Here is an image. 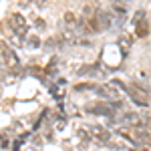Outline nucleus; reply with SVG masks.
<instances>
[{
	"label": "nucleus",
	"mask_w": 151,
	"mask_h": 151,
	"mask_svg": "<svg viewBox=\"0 0 151 151\" xmlns=\"http://www.w3.org/2000/svg\"><path fill=\"white\" fill-rule=\"evenodd\" d=\"M129 45H131V42H129L127 36H121V38H119V48H121L123 55H127V52H129Z\"/></svg>",
	"instance_id": "nucleus-9"
},
{
	"label": "nucleus",
	"mask_w": 151,
	"mask_h": 151,
	"mask_svg": "<svg viewBox=\"0 0 151 151\" xmlns=\"http://www.w3.org/2000/svg\"><path fill=\"white\" fill-rule=\"evenodd\" d=\"M65 22L69 24L70 28L75 26V14H73V12H67V14H65Z\"/></svg>",
	"instance_id": "nucleus-12"
},
{
	"label": "nucleus",
	"mask_w": 151,
	"mask_h": 151,
	"mask_svg": "<svg viewBox=\"0 0 151 151\" xmlns=\"http://www.w3.org/2000/svg\"><path fill=\"white\" fill-rule=\"evenodd\" d=\"M79 137L83 139V143H89V131H85V129H79Z\"/></svg>",
	"instance_id": "nucleus-14"
},
{
	"label": "nucleus",
	"mask_w": 151,
	"mask_h": 151,
	"mask_svg": "<svg viewBox=\"0 0 151 151\" xmlns=\"http://www.w3.org/2000/svg\"><path fill=\"white\" fill-rule=\"evenodd\" d=\"M75 89H77V91H87V89H97V87L91 85V83H83V85H77Z\"/></svg>",
	"instance_id": "nucleus-13"
},
{
	"label": "nucleus",
	"mask_w": 151,
	"mask_h": 151,
	"mask_svg": "<svg viewBox=\"0 0 151 151\" xmlns=\"http://www.w3.org/2000/svg\"><path fill=\"white\" fill-rule=\"evenodd\" d=\"M137 30H135V35L139 36V38H145V36L149 35V22L147 20H143V22H139L137 26H135Z\"/></svg>",
	"instance_id": "nucleus-8"
},
{
	"label": "nucleus",
	"mask_w": 151,
	"mask_h": 151,
	"mask_svg": "<svg viewBox=\"0 0 151 151\" xmlns=\"http://www.w3.org/2000/svg\"><path fill=\"white\" fill-rule=\"evenodd\" d=\"M35 22H36V26H40V28H42V26H45V20H40V18H36Z\"/></svg>",
	"instance_id": "nucleus-15"
},
{
	"label": "nucleus",
	"mask_w": 151,
	"mask_h": 151,
	"mask_svg": "<svg viewBox=\"0 0 151 151\" xmlns=\"http://www.w3.org/2000/svg\"><path fill=\"white\" fill-rule=\"evenodd\" d=\"M79 26H81L83 32L87 35H93V32H99V20H97V10L93 6H85L83 8V16L79 20Z\"/></svg>",
	"instance_id": "nucleus-2"
},
{
	"label": "nucleus",
	"mask_w": 151,
	"mask_h": 151,
	"mask_svg": "<svg viewBox=\"0 0 151 151\" xmlns=\"http://www.w3.org/2000/svg\"><path fill=\"white\" fill-rule=\"evenodd\" d=\"M143 20H145V10H137L133 14V24H135V26L139 22H143Z\"/></svg>",
	"instance_id": "nucleus-11"
},
{
	"label": "nucleus",
	"mask_w": 151,
	"mask_h": 151,
	"mask_svg": "<svg viewBox=\"0 0 151 151\" xmlns=\"http://www.w3.org/2000/svg\"><path fill=\"white\" fill-rule=\"evenodd\" d=\"M97 20H99V30H109L113 24V14L105 10H97Z\"/></svg>",
	"instance_id": "nucleus-7"
},
{
	"label": "nucleus",
	"mask_w": 151,
	"mask_h": 151,
	"mask_svg": "<svg viewBox=\"0 0 151 151\" xmlns=\"http://www.w3.org/2000/svg\"><path fill=\"white\" fill-rule=\"evenodd\" d=\"M89 133L93 135V139L97 143H101V145H107L109 141H111V133L103 127V125H93V127H89Z\"/></svg>",
	"instance_id": "nucleus-5"
},
{
	"label": "nucleus",
	"mask_w": 151,
	"mask_h": 151,
	"mask_svg": "<svg viewBox=\"0 0 151 151\" xmlns=\"http://www.w3.org/2000/svg\"><path fill=\"white\" fill-rule=\"evenodd\" d=\"M26 42H28V47H30V48H38V47H40V38H38L36 35L26 36Z\"/></svg>",
	"instance_id": "nucleus-10"
},
{
	"label": "nucleus",
	"mask_w": 151,
	"mask_h": 151,
	"mask_svg": "<svg viewBox=\"0 0 151 151\" xmlns=\"http://www.w3.org/2000/svg\"><path fill=\"white\" fill-rule=\"evenodd\" d=\"M0 65L6 70H10V73H16V70L20 69V60L16 57V52L4 40H0Z\"/></svg>",
	"instance_id": "nucleus-1"
},
{
	"label": "nucleus",
	"mask_w": 151,
	"mask_h": 151,
	"mask_svg": "<svg viewBox=\"0 0 151 151\" xmlns=\"http://www.w3.org/2000/svg\"><path fill=\"white\" fill-rule=\"evenodd\" d=\"M127 95L137 107H147V105H149V95H147V91L141 89V87H137V85H131L127 89Z\"/></svg>",
	"instance_id": "nucleus-4"
},
{
	"label": "nucleus",
	"mask_w": 151,
	"mask_h": 151,
	"mask_svg": "<svg viewBox=\"0 0 151 151\" xmlns=\"http://www.w3.org/2000/svg\"><path fill=\"white\" fill-rule=\"evenodd\" d=\"M8 24H10L12 32L18 36V38H24V36H28V24L24 20L22 14H18V12H14L8 16Z\"/></svg>",
	"instance_id": "nucleus-3"
},
{
	"label": "nucleus",
	"mask_w": 151,
	"mask_h": 151,
	"mask_svg": "<svg viewBox=\"0 0 151 151\" xmlns=\"http://www.w3.org/2000/svg\"><path fill=\"white\" fill-rule=\"evenodd\" d=\"M115 105H107V103H89L87 105V111L93 113V115H105V117H111L115 111H113Z\"/></svg>",
	"instance_id": "nucleus-6"
}]
</instances>
